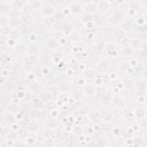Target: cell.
<instances>
[{
    "label": "cell",
    "mask_w": 147,
    "mask_h": 147,
    "mask_svg": "<svg viewBox=\"0 0 147 147\" xmlns=\"http://www.w3.org/2000/svg\"><path fill=\"white\" fill-rule=\"evenodd\" d=\"M56 1H44V5L41 9V13L44 17L55 16L57 11L56 5Z\"/></svg>",
    "instance_id": "obj_1"
},
{
    "label": "cell",
    "mask_w": 147,
    "mask_h": 147,
    "mask_svg": "<svg viewBox=\"0 0 147 147\" xmlns=\"http://www.w3.org/2000/svg\"><path fill=\"white\" fill-rule=\"evenodd\" d=\"M111 59L108 57L102 58L98 63L96 67V71L98 73H105L111 67Z\"/></svg>",
    "instance_id": "obj_2"
},
{
    "label": "cell",
    "mask_w": 147,
    "mask_h": 147,
    "mask_svg": "<svg viewBox=\"0 0 147 147\" xmlns=\"http://www.w3.org/2000/svg\"><path fill=\"white\" fill-rule=\"evenodd\" d=\"M124 13L121 10H114L109 16L107 20L113 25L117 24L123 17Z\"/></svg>",
    "instance_id": "obj_3"
},
{
    "label": "cell",
    "mask_w": 147,
    "mask_h": 147,
    "mask_svg": "<svg viewBox=\"0 0 147 147\" xmlns=\"http://www.w3.org/2000/svg\"><path fill=\"white\" fill-rule=\"evenodd\" d=\"M83 13L95 14L98 11L96 1H85L83 3Z\"/></svg>",
    "instance_id": "obj_4"
},
{
    "label": "cell",
    "mask_w": 147,
    "mask_h": 147,
    "mask_svg": "<svg viewBox=\"0 0 147 147\" xmlns=\"http://www.w3.org/2000/svg\"><path fill=\"white\" fill-rule=\"evenodd\" d=\"M71 13L73 14H79L83 13V3H80L78 2L71 1L70 3L68 6Z\"/></svg>",
    "instance_id": "obj_5"
},
{
    "label": "cell",
    "mask_w": 147,
    "mask_h": 147,
    "mask_svg": "<svg viewBox=\"0 0 147 147\" xmlns=\"http://www.w3.org/2000/svg\"><path fill=\"white\" fill-rule=\"evenodd\" d=\"M45 45L49 50L56 51L59 45V41L54 37H49L45 41Z\"/></svg>",
    "instance_id": "obj_6"
},
{
    "label": "cell",
    "mask_w": 147,
    "mask_h": 147,
    "mask_svg": "<svg viewBox=\"0 0 147 147\" xmlns=\"http://www.w3.org/2000/svg\"><path fill=\"white\" fill-rule=\"evenodd\" d=\"M134 52V51L129 44L121 46L119 48V54L126 57L132 56Z\"/></svg>",
    "instance_id": "obj_7"
},
{
    "label": "cell",
    "mask_w": 147,
    "mask_h": 147,
    "mask_svg": "<svg viewBox=\"0 0 147 147\" xmlns=\"http://www.w3.org/2000/svg\"><path fill=\"white\" fill-rule=\"evenodd\" d=\"M96 6L98 11L106 12L110 9L111 5L109 1H96Z\"/></svg>",
    "instance_id": "obj_8"
},
{
    "label": "cell",
    "mask_w": 147,
    "mask_h": 147,
    "mask_svg": "<svg viewBox=\"0 0 147 147\" xmlns=\"http://www.w3.org/2000/svg\"><path fill=\"white\" fill-rule=\"evenodd\" d=\"M11 10V7L9 1L0 0V14L7 15Z\"/></svg>",
    "instance_id": "obj_9"
},
{
    "label": "cell",
    "mask_w": 147,
    "mask_h": 147,
    "mask_svg": "<svg viewBox=\"0 0 147 147\" xmlns=\"http://www.w3.org/2000/svg\"><path fill=\"white\" fill-rule=\"evenodd\" d=\"M82 92L83 94L91 96L95 95L96 92V88L91 84H86L82 87Z\"/></svg>",
    "instance_id": "obj_10"
},
{
    "label": "cell",
    "mask_w": 147,
    "mask_h": 147,
    "mask_svg": "<svg viewBox=\"0 0 147 147\" xmlns=\"http://www.w3.org/2000/svg\"><path fill=\"white\" fill-rule=\"evenodd\" d=\"M67 37L68 38V40L72 43H76L81 41L82 38V36L78 31L72 30L71 32H70Z\"/></svg>",
    "instance_id": "obj_11"
},
{
    "label": "cell",
    "mask_w": 147,
    "mask_h": 147,
    "mask_svg": "<svg viewBox=\"0 0 147 147\" xmlns=\"http://www.w3.org/2000/svg\"><path fill=\"white\" fill-rule=\"evenodd\" d=\"M40 51L39 47L34 42H31L27 45V53L28 55L37 56Z\"/></svg>",
    "instance_id": "obj_12"
},
{
    "label": "cell",
    "mask_w": 147,
    "mask_h": 147,
    "mask_svg": "<svg viewBox=\"0 0 147 147\" xmlns=\"http://www.w3.org/2000/svg\"><path fill=\"white\" fill-rule=\"evenodd\" d=\"M137 26L136 24V21L132 20L131 18H129L126 20L123 24V25L121 27L126 33L131 32L136 26Z\"/></svg>",
    "instance_id": "obj_13"
},
{
    "label": "cell",
    "mask_w": 147,
    "mask_h": 147,
    "mask_svg": "<svg viewBox=\"0 0 147 147\" xmlns=\"http://www.w3.org/2000/svg\"><path fill=\"white\" fill-rule=\"evenodd\" d=\"M28 1H21V0L9 1V3L10 4L11 9L21 11L23 7L26 4Z\"/></svg>",
    "instance_id": "obj_14"
},
{
    "label": "cell",
    "mask_w": 147,
    "mask_h": 147,
    "mask_svg": "<svg viewBox=\"0 0 147 147\" xmlns=\"http://www.w3.org/2000/svg\"><path fill=\"white\" fill-rule=\"evenodd\" d=\"M40 125L36 119H33L27 123V130L30 132L35 133L39 129Z\"/></svg>",
    "instance_id": "obj_15"
},
{
    "label": "cell",
    "mask_w": 147,
    "mask_h": 147,
    "mask_svg": "<svg viewBox=\"0 0 147 147\" xmlns=\"http://www.w3.org/2000/svg\"><path fill=\"white\" fill-rule=\"evenodd\" d=\"M3 119H4V122L6 125L9 124L10 125L15 123L16 121H17L15 115L8 112V111L4 113Z\"/></svg>",
    "instance_id": "obj_16"
},
{
    "label": "cell",
    "mask_w": 147,
    "mask_h": 147,
    "mask_svg": "<svg viewBox=\"0 0 147 147\" xmlns=\"http://www.w3.org/2000/svg\"><path fill=\"white\" fill-rule=\"evenodd\" d=\"M133 112L134 117L138 119H141L146 117V110L142 107H136L134 109Z\"/></svg>",
    "instance_id": "obj_17"
},
{
    "label": "cell",
    "mask_w": 147,
    "mask_h": 147,
    "mask_svg": "<svg viewBox=\"0 0 147 147\" xmlns=\"http://www.w3.org/2000/svg\"><path fill=\"white\" fill-rule=\"evenodd\" d=\"M21 24V18L17 17H9V24L8 26L11 29H16Z\"/></svg>",
    "instance_id": "obj_18"
},
{
    "label": "cell",
    "mask_w": 147,
    "mask_h": 147,
    "mask_svg": "<svg viewBox=\"0 0 147 147\" xmlns=\"http://www.w3.org/2000/svg\"><path fill=\"white\" fill-rule=\"evenodd\" d=\"M142 42V41L141 40H140L136 37H134L130 40L129 45L133 49L134 51H138L141 48Z\"/></svg>",
    "instance_id": "obj_19"
},
{
    "label": "cell",
    "mask_w": 147,
    "mask_h": 147,
    "mask_svg": "<svg viewBox=\"0 0 147 147\" xmlns=\"http://www.w3.org/2000/svg\"><path fill=\"white\" fill-rule=\"evenodd\" d=\"M121 83L122 84L123 89L126 90H130L134 86V82L133 79L129 78H126L122 79Z\"/></svg>",
    "instance_id": "obj_20"
},
{
    "label": "cell",
    "mask_w": 147,
    "mask_h": 147,
    "mask_svg": "<svg viewBox=\"0 0 147 147\" xmlns=\"http://www.w3.org/2000/svg\"><path fill=\"white\" fill-rule=\"evenodd\" d=\"M105 51L107 52V53L110 55L111 56L115 57L117 56V52L115 49V45L114 44L111 42L107 43L105 45Z\"/></svg>",
    "instance_id": "obj_21"
},
{
    "label": "cell",
    "mask_w": 147,
    "mask_h": 147,
    "mask_svg": "<svg viewBox=\"0 0 147 147\" xmlns=\"http://www.w3.org/2000/svg\"><path fill=\"white\" fill-rule=\"evenodd\" d=\"M15 51L18 54H24L25 53L27 52V45L22 42H17L14 46Z\"/></svg>",
    "instance_id": "obj_22"
},
{
    "label": "cell",
    "mask_w": 147,
    "mask_h": 147,
    "mask_svg": "<svg viewBox=\"0 0 147 147\" xmlns=\"http://www.w3.org/2000/svg\"><path fill=\"white\" fill-rule=\"evenodd\" d=\"M137 91H146V83L145 80L138 79L137 81L134 82V86Z\"/></svg>",
    "instance_id": "obj_23"
},
{
    "label": "cell",
    "mask_w": 147,
    "mask_h": 147,
    "mask_svg": "<svg viewBox=\"0 0 147 147\" xmlns=\"http://www.w3.org/2000/svg\"><path fill=\"white\" fill-rule=\"evenodd\" d=\"M7 111L14 115L17 114V113L21 112V107L16 103H10L7 107Z\"/></svg>",
    "instance_id": "obj_24"
},
{
    "label": "cell",
    "mask_w": 147,
    "mask_h": 147,
    "mask_svg": "<svg viewBox=\"0 0 147 147\" xmlns=\"http://www.w3.org/2000/svg\"><path fill=\"white\" fill-rule=\"evenodd\" d=\"M97 74L96 71L91 68H87L84 71V76L86 79L94 80Z\"/></svg>",
    "instance_id": "obj_25"
},
{
    "label": "cell",
    "mask_w": 147,
    "mask_h": 147,
    "mask_svg": "<svg viewBox=\"0 0 147 147\" xmlns=\"http://www.w3.org/2000/svg\"><path fill=\"white\" fill-rule=\"evenodd\" d=\"M52 95L50 92V91H41L39 94V98L43 102H48L51 100L52 98Z\"/></svg>",
    "instance_id": "obj_26"
},
{
    "label": "cell",
    "mask_w": 147,
    "mask_h": 147,
    "mask_svg": "<svg viewBox=\"0 0 147 147\" xmlns=\"http://www.w3.org/2000/svg\"><path fill=\"white\" fill-rule=\"evenodd\" d=\"M21 33L18 30H17L16 29H11L7 37L17 42V40H20V38H21Z\"/></svg>",
    "instance_id": "obj_27"
},
{
    "label": "cell",
    "mask_w": 147,
    "mask_h": 147,
    "mask_svg": "<svg viewBox=\"0 0 147 147\" xmlns=\"http://www.w3.org/2000/svg\"><path fill=\"white\" fill-rule=\"evenodd\" d=\"M29 3L31 6L33 11L41 9L44 5V1H29Z\"/></svg>",
    "instance_id": "obj_28"
},
{
    "label": "cell",
    "mask_w": 147,
    "mask_h": 147,
    "mask_svg": "<svg viewBox=\"0 0 147 147\" xmlns=\"http://www.w3.org/2000/svg\"><path fill=\"white\" fill-rule=\"evenodd\" d=\"M94 14H91L87 13H83L82 21L84 24H86L90 22H94Z\"/></svg>",
    "instance_id": "obj_29"
},
{
    "label": "cell",
    "mask_w": 147,
    "mask_h": 147,
    "mask_svg": "<svg viewBox=\"0 0 147 147\" xmlns=\"http://www.w3.org/2000/svg\"><path fill=\"white\" fill-rule=\"evenodd\" d=\"M5 125H3L1 124V138H2L4 137H6L9 133L10 132V127L9 126H7Z\"/></svg>",
    "instance_id": "obj_30"
},
{
    "label": "cell",
    "mask_w": 147,
    "mask_h": 147,
    "mask_svg": "<svg viewBox=\"0 0 147 147\" xmlns=\"http://www.w3.org/2000/svg\"><path fill=\"white\" fill-rule=\"evenodd\" d=\"M44 102L38 98V99H33L32 100V105L33 106V107L36 109H41L42 107L43 106L42 105V103Z\"/></svg>",
    "instance_id": "obj_31"
},
{
    "label": "cell",
    "mask_w": 147,
    "mask_h": 147,
    "mask_svg": "<svg viewBox=\"0 0 147 147\" xmlns=\"http://www.w3.org/2000/svg\"><path fill=\"white\" fill-rule=\"evenodd\" d=\"M8 24H9V16L7 15L1 14L0 27L8 26Z\"/></svg>",
    "instance_id": "obj_32"
},
{
    "label": "cell",
    "mask_w": 147,
    "mask_h": 147,
    "mask_svg": "<svg viewBox=\"0 0 147 147\" xmlns=\"http://www.w3.org/2000/svg\"><path fill=\"white\" fill-rule=\"evenodd\" d=\"M11 28L9 26H6L0 28V31H1V36H5V37H8L9 33L11 30Z\"/></svg>",
    "instance_id": "obj_33"
},
{
    "label": "cell",
    "mask_w": 147,
    "mask_h": 147,
    "mask_svg": "<svg viewBox=\"0 0 147 147\" xmlns=\"http://www.w3.org/2000/svg\"><path fill=\"white\" fill-rule=\"evenodd\" d=\"M130 67L129 61H122L119 65V68L122 72H126L127 69Z\"/></svg>",
    "instance_id": "obj_34"
},
{
    "label": "cell",
    "mask_w": 147,
    "mask_h": 147,
    "mask_svg": "<svg viewBox=\"0 0 147 147\" xmlns=\"http://www.w3.org/2000/svg\"><path fill=\"white\" fill-rule=\"evenodd\" d=\"M73 131H74V133L75 134H76L77 132H79V136H80L83 134V129H82V127L80 126H75L74 127V129H73Z\"/></svg>",
    "instance_id": "obj_35"
}]
</instances>
